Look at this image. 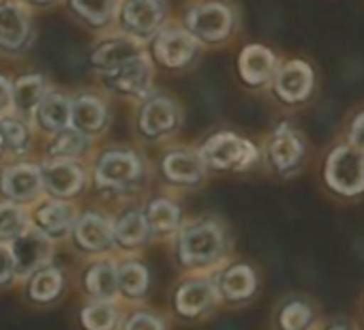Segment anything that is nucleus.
Wrapping results in <instances>:
<instances>
[{"label": "nucleus", "mask_w": 364, "mask_h": 330, "mask_svg": "<svg viewBox=\"0 0 364 330\" xmlns=\"http://www.w3.org/2000/svg\"><path fill=\"white\" fill-rule=\"evenodd\" d=\"M150 285H152V277L144 262L135 257H127L118 262V289H120V300L127 307L146 304Z\"/></svg>", "instance_id": "16"}, {"label": "nucleus", "mask_w": 364, "mask_h": 330, "mask_svg": "<svg viewBox=\"0 0 364 330\" xmlns=\"http://www.w3.org/2000/svg\"><path fill=\"white\" fill-rule=\"evenodd\" d=\"M200 156L213 170H247L257 152L247 139L232 133H219L202 146Z\"/></svg>", "instance_id": "6"}, {"label": "nucleus", "mask_w": 364, "mask_h": 330, "mask_svg": "<svg viewBox=\"0 0 364 330\" xmlns=\"http://www.w3.org/2000/svg\"><path fill=\"white\" fill-rule=\"evenodd\" d=\"M11 105H14V88L3 75H0V114H5Z\"/></svg>", "instance_id": "40"}, {"label": "nucleus", "mask_w": 364, "mask_h": 330, "mask_svg": "<svg viewBox=\"0 0 364 330\" xmlns=\"http://www.w3.org/2000/svg\"><path fill=\"white\" fill-rule=\"evenodd\" d=\"M28 39V16L18 3L0 5V48L20 50Z\"/></svg>", "instance_id": "24"}, {"label": "nucleus", "mask_w": 364, "mask_h": 330, "mask_svg": "<svg viewBox=\"0 0 364 330\" xmlns=\"http://www.w3.org/2000/svg\"><path fill=\"white\" fill-rule=\"evenodd\" d=\"M0 137L5 142V150L11 152H22L28 146V129L22 120L14 116L0 118Z\"/></svg>", "instance_id": "37"}, {"label": "nucleus", "mask_w": 364, "mask_h": 330, "mask_svg": "<svg viewBox=\"0 0 364 330\" xmlns=\"http://www.w3.org/2000/svg\"><path fill=\"white\" fill-rule=\"evenodd\" d=\"M48 86L41 75H24L14 84V107L20 114H33L48 97Z\"/></svg>", "instance_id": "31"}, {"label": "nucleus", "mask_w": 364, "mask_h": 330, "mask_svg": "<svg viewBox=\"0 0 364 330\" xmlns=\"http://www.w3.org/2000/svg\"><path fill=\"white\" fill-rule=\"evenodd\" d=\"M163 16V0H127L122 7V24L139 37L152 35L161 26Z\"/></svg>", "instance_id": "20"}, {"label": "nucleus", "mask_w": 364, "mask_h": 330, "mask_svg": "<svg viewBox=\"0 0 364 330\" xmlns=\"http://www.w3.org/2000/svg\"><path fill=\"white\" fill-rule=\"evenodd\" d=\"M141 52L127 39H112V41H105L97 48V52L92 54V63L105 71L122 65L124 60L133 58V56H139Z\"/></svg>", "instance_id": "34"}, {"label": "nucleus", "mask_w": 364, "mask_h": 330, "mask_svg": "<svg viewBox=\"0 0 364 330\" xmlns=\"http://www.w3.org/2000/svg\"><path fill=\"white\" fill-rule=\"evenodd\" d=\"M144 215H146L152 236H156V238L178 234V230L182 228V211L169 198H154L146 206Z\"/></svg>", "instance_id": "25"}, {"label": "nucleus", "mask_w": 364, "mask_h": 330, "mask_svg": "<svg viewBox=\"0 0 364 330\" xmlns=\"http://www.w3.org/2000/svg\"><path fill=\"white\" fill-rule=\"evenodd\" d=\"M37 3H46V0H37Z\"/></svg>", "instance_id": "43"}, {"label": "nucleus", "mask_w": 364, "mask_h": 330, "mask_svg": "<svg viewBox=\"0 0 364 330\" xmlns=\"http://www.w3.org/2000/svg\"><path fill=\"white\" fill-rule=\"evenodd\" d=\"M120 330H169V319L146 304L127 307Z\"/></svg>", "instance_id": "33"}, {"label": "nucleus", "mask_w": 364, "mask_h": 330, "mask_svg": "<svg viewBox=\"0 0 364 330\" xmlns=\"http://www.w3.org/2000/svg\"><path fill=\"white\" fill-rule=\"evenodd\" d=\"M18 287V272L16 262L11 255L9 243H0V292Z\"/></svg>", "instance_id": "38"}, {"label": "nucleus", "mask_w": 364, "mask_h": 330, "mask_svg": "<svg viewBox=\"0 0 364 330\" xmlns=\"http://www.w3.org/2000/svg\"><path fill=\"white\" fill-rule=\"evenodd\" d=\"M228 232L217 219H198L176 234V260L191 275H213L225 264Z\"/></svg>", "instance_id": "1"}, {"label": "nucleus", "mask_w": 364, "mask_h": 330, "mask_svg": "<svg viewBox=\"0 0 364 330\" xmlns=\"http://www.w3.org/2000/svg\"><path fill=\"white\" fill-rule=\"evenodd\" d=\"M5 150V142H3V137H0V152Z\"/></svg>", "instance_id": "42"}, {"label": "nucleus", "mask_w": 364, "mask_h": 330, "mask_svg": "<svg viewBox=\"0 0 364 330\" xmlns=\"http://www.w3.org/2000/svg\"><path fill=\"white\" fill-rule=\"evenodd\" d=\"M152 238L144 211L131 208L114 217V247L120 251H137Z\"/></svg>", "instance_id": "19"}, {"label": "nucleus", "mask_w": 364, "mask_h": 330, "mask_svg": "<svg viewBox=\"0 0 364 330\" xmlns=\"http://www.w3.org/2000/svg\"><path fill=\"white\" fill-rule=\"evenodd\" d=\"M31 225V213L24 204L0 200V243H11Z\"/></svg>", "instance_id": "32"}, {"label": "nucleus", "mask_w": 364, "mask_h": 330, "mask_svg": "<svg viewBox=\"0 0 364 330\" xmlns=\"http://www.w3.org/2000/svg\"><path fill=\"white\" fill-rule=\"evenodd\" d=\"M154 52L163 65L182 67V65H187L196 54V39L191 37V33L178 31V28H167L156 37Z\"/></svg>", "instance_id": "22"}, {"label": "nucleus", "mask_w": 364, "mask_h": 330, "mask_svg": "<svg viewBox=\"0 0 364 330\" xmlns=\"http://www.w3.org/2000/svg\"><path fill=\"white\" fill-rule=\"evenodd\" d=\"M71 3H73V9L84 20L99 26V24H105L114 16L118 0H71Z\"/></svg>", "instance_id": "35"}, {"label": "nucleus", "mask_w": 364, "mask_h": 330, "mask_svg": "<svg viewBox=\"0 0 364 330\" xmlns=\"http://www.w3.org/2000/svg\"><path fill=\"white\" fill-rule=\"evenodd\" d=\"M75 249L84 255H107L114 251V219L99 211H86L77 217L75 228L69 236Z\"/></svg>", "instance_id": "7"}, {"label": "nucleus", "mask_w": 364, "mask_h": 330, "mask_svg": "<svg viewBox=\"0 0 364 330\" xmlns=\"http://www.w3.org/2000/svg\"><path fill=\"white\" fill-rule=\"evenodd\" d=\"M84 148H86V137L82 131L73 127L56 133V139L52 144V154L56 159H75L84 152Z\"/></svg>", "instance_id": "36"}, {"label": "nucleus", "mask_w": 364, "mask_h": 330, "mask_svg": "<svg viewBox=\"0 0 364 330\" xmlns=\"http://www.w3.org/2000/svg\"><path fill=\"white\" fill-rule=\"evenodd\" d=\"M326 183L338 196H360L364 191V148L338 146L328 156Z\"/></svg>", "instance_id": "3"}, {"label": "nucleus", "mask_w": 364, "mask_h": 330, "mask_svg": "<svg viewBox=\"0 0 364 330\" xmlns=\"http://www.w3.org/2000/svg\"><path fill=\"white\" fill-rule=\"evenodd\" d=\"M213 279L217 283L223 304H230V307H242L251 302L259 292L257 270L247 262L223 264L219 270L213 272Z\"/></svg>", "instance_id": "8"}, {"label": "nucleus", "mask_w": 364, "mask_h": 330, "mask_svg": "<svg viewBox=\"0 0 364 330\" xmlns=\"http://www.w3.org/2000/svg\"><path fill=\"white\" fill-rule=\"evenodd\" d=\"M176 120H178L176 105H173L169 99L156 97V99H152V101L144 107L141 118H139V124H141V131H144L146 135L159 137V135L169 133V131L176 127Z\"/></svg>", "instance_id": "27"}, {"label": "nucleus", "mask_w": 364, "mask_h": 330, "mask_svg": "<svg viewBox=\"0 0 364 330\" xmlns=\"http://www.w3.org/2000/svg\"><path fill=\"white\" fill-rule=\"evenodd\" d=\"M141 161L129 150H109L95 165V185L105 193H124L137 185Z\"/></svg>", "instance_id": "4"}, {"label": "nucleus", "mask_w": 364, "mask_h": 330, "mask_svg": "<svg viewBox=\"0 0 364 330\" xmlns=\"http://www.w3.org/2000/svg\"><path fill=\"white\" fill-rule=\"evenodd\" d=\"M206 163L189 150H173L163 159V174L169 183L182 187H196L204 181Z\"/></svg>", "instance_id": "21"}, {"label": "nucleus", "mask_w": 364, "mask_h": 330, "mask_svg": "<svg viewBox=\"0 0 364 330\" xmlns=\"http://www.w3.org/2000/svg\"><path fill=\"white\" fill-rule=\"evenodd\" d=\"M54 243L48 234H43L39 228L28 225L20 236H16L9 247L11 255L16 262V272H18V287L35 275L39 268L52 264L54 260Z\"/></svg>", "instance_id": "5"}, {"label": "nucleus", "mask_w": 364, "mask_h": 330, "mask_svg": "<svg viewBox=\"0 0 364 330\" xmlns=\"http://www.w3.org/2000/svg\"><path fill=\"white\" fill-rule=\"evenodd\" d=\"M313 88V71L302 60L287 63L277 75V92L285 101H302Z\"/></svg>", "instance_id": "23"}, {"label": "nucleus", "mask_w": 364, "mask_h": 330, "mask_svg": "<svg viewBox=\"0 0 364 330\" xmlns=\"http://www.w3.org/2000/svg\"><path fill=\"white\" fill-rule=\"evenodd\" d=\"M127 304L122 300L84 298L75 311L80 330H120Z\"/></svg>", "instance_id": "14"}, {"label": "nucleus", "mask_w": 364, "mask_h": 330, "mask_svg": "<svg viewBox=\"0 0 364 330\" xmlns=\"http://www.w3.org/2000/svg\"><path fill=\"white\" fill-rule=\"evenodd\" d=\"M319 324L317 307L304 296H287L274 311L277 330H317Z\"/></svg>", "instance_id": "18"}, {"label": "nucleus", "mask_w": 364, "mask_h": 330, "mask_svg": "<svg viewBox=\"0 0 364 330\" xmlns=\"http://www.w3.org/2000/svg\"><path fill=\"white\" fill-rule=\"evenodd\" d=\"M277 60L272 52L262 46H249L240 54V73L249 84H264L272 78Z\"/></svg>", "instance_id": "29"}, {"label": "nucleus", "mask_w": 364, "mask_h": 330, "mask_svg": "<svg viewBox=\"0 0 364 330\" xmlns=\"http://www.w3.org/2000/svg\"><path fill=\"white\" fill-rule=\"evenodd\" d=\"M77 217L80 213L69 200H58L50 196V200L37 202V206L31 211V225L39 228L52 240H65L71 236Z\"/></svg>", "instance_id": "12"}, {"label": "nucleus", "mask_w": 364, "mask_h": 330, "mask_svg": "<svg viewBox=\"0 0 364 330\" xmlns=\"http://www.w3.org/2000/svg\"><path fill=\"white\" fill-rule=\"evenodd\" d=\"M77 287L84 298L120 300L118 289V262L109 255H99L84 266L77 277Z\"/></svg>", "instance_id": "11"}, {"label": "nucleus", "mask_w": 364, "mask_h": 330, "mask_svg": "<svg viewBox=\"0 0 364 330\" xmlns=\"http://www.w3.org/2000/svg\"><path fill=\"white\" fill-rule=\"evenodd\" d=\"M43 187L52 198L73 200L86 185V174L73 159H54L41 165Z\"/></svg>", "instance_id": "13"}, {"label": "nucleus", "mask_w": 364, "mask_h": 330, "mask_svg": "<svg viewBox=\"0 0 364 330\" xmlns=\"http://www.w3.org/2000/svg\"><path fill=\"white\" fill-rule=\"evenodd\" d=\"M187 26L189 33L204 41H221L232 31V14L228 7L217 3L202 5L187 14Z\"/></svg>", "instance_id": "15"}, {"label": "nucleus", "mask_w": 364, "mask_h": 330, "mask_svg": "<svg viewBox=\"0 0 364 330\" xmlns=\"http://www.w3.org/2000/svg\"><path fill=\"white\" fill-rule=\"evenodd\" d=\"M302 142L300 137L294 133V129L289 127H279L268 144V154H270V161L272 165L279 170V172H287L291 168H296L300 156H302Z\"/></svg>", "instance_id": "26"}, {"label": "nucleus", "mask_w": 364, "mask_h": 330, "mask_svg": "<svg viewBox=\"0 0 364 330\" xmlns=\"http://www.w3.org/2000/svg\"><path fill=\"white\" fill-rule=\"evenodd\" d=\"M223 304L213 275H191L182 279L171 296V313L180 321H200Z\"/></svg>", "instance_id": "2"}, {"label": "nucleus", "mask_w": 364, "mask_h": 330, "mask_svg": "<svg viewBox=\"0 0 364 330\" xmlns=\"http://www.w3.org/2000/svg\"><path fill=\"white\" fill-rule=\"evenodd\" d=\"M46 191L41 168L33 163L7 165L0 172V196L18 204H33Z\"/></svg>", "instance_id": "10"}, {"label": "nucleus", "mask_w": 364, "mask_h": 330, "mask_svg": "<svg viewBox=\"0 0 364 330\" xmlns=\"http://www.w3.org/2000/svg\"><path fill=\"white\" fill-rule=\"evenodd\" d=\"M67 285H69V281H67L65 270L56 264H48V266L39 268L35 275H31L20 285V292H22V298L26 304H31L35 309H48L63 300Z\"/></svg>", "instance_id": "9"}, {"label": "nucleus", "mask_w": 364, "mask_h": 330, "mask_svg": "<svg viewBox=\"0 0 364 330\" xmlns=\"http://www.w3.org/2000/svg\"><path fill=\"white\" fill-rule=\"evenodd\" d=\"M37 120L46 131L60 133L71 124V101L65 95H48L37 107Z\"/></svg>", "instance_id": "30"}, {"label": "nucleus", "mask_w": 364, "mask_h": 330, "mask_svg": "<svg viewBox=\"0 0 364 330\" xmlns=\"http://www.w3.org/2000/svg\"><path fill=\"white\" fill-rule=\"evenodd\" d=\"M351 139H353V144H355V146L364 148V114L355 118V122H353V131H351Z\"/></svg>", "instance_id": "41"}, {"label": "nucleus", "mask_w": 364, "mask_h": 330, "mask_svg": "<svg viewBox=\"0 0 364 330\" xmlns=\"http://www.w3.org/2000/svg\"><path fill=\"white\" fill-rule=\"evenodd\" d=\"M150 75H152V69L144 54L133 56L124 60L122 65L105 71V80L112 88L124 95H135V97L146 95V90L150 88Z\"/></svg>", "instance_id": "17"}, {"label": "nucleus", "mask_w": 364, "mask_h": 330, "mask_svg": "<svg viewBox=\"0 0 364 330\" xmlns=\"http://www.w3.org/2000/svg\"><path fill=\"white\" fill-rule=\"evenodd\" d=\"M317 330H360V328L347 317H330V319L321 321Z\"/></svg>", "instance_id": "39"}, {"label": "nucleus", "mask_w": 364, "mask_h": 330, "mask_svg": "<svg viewBox=\"0 0 364 330\" xmlns=\"http://www.w3.org/2000/svg\"><path fill=\"white\" fill-rule=\"evenodd\" d=\"M107 120V112L97 97L82 95L71 103V124L86 133H99Z\"/></svg>", "instance_id": "28"}]
</instances>
